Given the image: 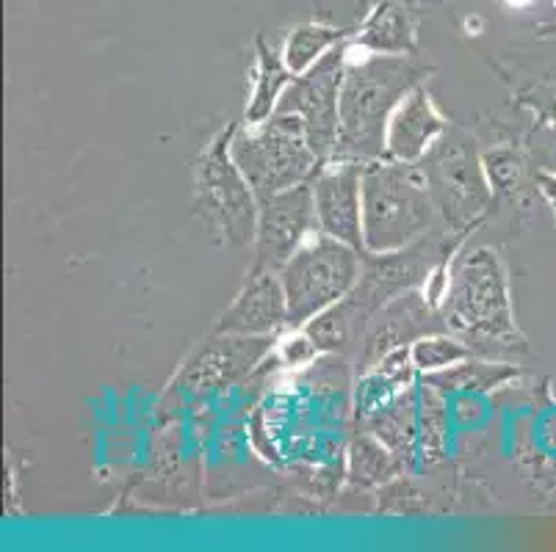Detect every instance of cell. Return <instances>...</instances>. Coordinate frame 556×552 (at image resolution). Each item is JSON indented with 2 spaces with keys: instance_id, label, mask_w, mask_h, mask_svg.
Returning a JSON list of instances; mask_svg holds the SVG:
<instances>
[{
  "instance_id": "cell-16",
  "label": "cell",
  "mask_w": 556,
  "mask_h": 552,
  "mask_svg": "<svg viewBox=\"0 0 556 552\" xmlns=\"http://www.w3.org/2000/svg\"><path fill=\"white\" fill-rule=\"evenodd\" d=\"M291 80H294V75L282 61V50H277L275 42H266V37H255V67H252V89L250 100H247L244 125H261V121L269 119Z\"/></svg>"
},
{
  "instance_id": "cell-12",
  "label": "cell",
  "mask_w": 556,
  "mask_h": 552,
  "mask_svg": "<svg viewBox=\"0 0 556 552\" xmlns=\"http://www.w3.org/2000/svg\"><path fill=\"white\" fill-rule=\"evenodd\" d=\"M288 329V298L280 271H250L214 334H247V337H275Z\"/></svg>"
},
{
  "instance_id": "cell-2",
  "label": "cell",
  "mask_w": 556,
  "mask_h": 552,
  "mask_svg": "<svg viewBox=\"0 0 556 552\" xmlns=\"http://www.w3.org/2000/svg\"><path fill=\"white\" fill-rule=\"evenodd\" d=\"M441 318L448 332L463 337L471 348L526 351V341L515 326L507 268L490 246L454 257Z\"/></svg>"
},
{
  "instance_id": "cell-17",
  "label": "cell",
  "mask_w": 556,
  "mask_h": 552,
  "mask_svg": "<svg viewBox=\"0 0 556 552\" xmlns=\"http://www.w3.org/2000/svg\"><path fill=\"white\" fill-rule=\"evenodd\" d=\"M416 398H418V464H421V467H432V464L446 459V439H448L446 393L434 387L429 378L418 376Z\"/></svg>"
},
{
  "instance_id": "cell-19",
  "label": "cell",
  "mask_w": 556,
  "mask_h": 552,
  "mask_svg": "<svg viewBox=\"0 0 556 552\" xmlns=\"http://www.w3.org/2000/svg\"><path fill=\"white\" fill-rule=\"evenodd\" d=\"M443 393H493L513 378H518V368L509 362H488V359H465L443 373L424 376Z\"/></svg>"
},
{
  "instance_id": "cell-1",
  "label": "cell",
  "mask_w": 556,
  "mask_h": 552,
  "mask_svg": "<svg viewBox=\"0 0 556 552\" xmlns=\"http://www.w3.org/2000/svg\"><path fill=\"white\" fill-rule=\"evenodd\" d=\"M429 73L432 67L413 59V53L386 55L363 50L361 59L349 55L341 86V130L332 161L371 164L386 158V133L393 111Z\"/></svg>"
},
{
  "instance_id": "cell-20",
  "label": "cell",
  "mask_w": 556,
  "mask_h": 552,
  "mask_svg": "<svg viewBox=\"0 0 556 552\" xmlns=\"http://www.w3.org/2000/svg\"><path fill=\"white\" fill-rule=\"evenodd\" d=\"M402 462L379 442L371 432H361L346 450V475L357 486L388 484L393 475L402 473Z\"/></svg>"
},
{
  "instance_id": "cell-27",
  "label": "cell",
  "mask_w": 556,
  "mask_h": 552,
  "mask_svg": "<svg viewBox=\"0 0 556 552\" xmlns=\"http://www.w3.org/2000/svg\"><path fill=\"white\" fill-rule=\"evenodd\" d=\"M316 3L327 12V9H330V3H343V0H316Z\"/></svg>"
},
{
  "instance_id": "cell-8",
  "label": "cell",
  "mask_w": 556,
  "mask_h": 552,
  "mask_svg": "<svg viewBox=\"0 0 556 552\" xmlns=\"http://www.w3.org/2000/svg\"><path fill=\"white\" fill-rule=\"evenodd\" d=\"M349 64V39L307 73L294 75L277 111L296 114L305 125L307 144L321 164H330L341 130V86Z\"/></svg>"
},
{
  "instance_id": "cell-26",
  "label": "cell",
  "mask_w": 556,
  "mask_h": 552,
  "mask_svg": "<svg viewBox=\"0 0 556 552\" xmlns=\"http://www.w3.org/2000/svg\"><path fill=\"white\" fill-rule=\"evenodd\" d=\"M509 7L513 9H523V7H529V3H532V0H507Z\"/></svg>"
},
{
  "instance_id": "cell-6",
  "label": "cell",
  "mask_w": 556,
  "mask_h": 552,
  "mask_svg": "<svg viewBox=\"0 0 556 552\" xmlns=\"http://www.w3.org/2000/svg\"><path fill=\"white\" fill-rule=\"evenodd\" d=\"M232 130L216 136L197 161L194 202L205 227L227 246L241 249L255 241L257 194L230 155Z\"/></svg>"
},
{
  "instance_id": "cell-11",
  "label": "cell",
  "mask_w": 556,
  "mask_h": 552,
  "mask_svg": "<svg viewBox=\"0 0 556 552\" xmlns=\"http://www.w3.org/2000/svg\"><path fill=\"white\" fill-rule=\"evenodd\" d=\"M275 337H247V334H216L200 348L189 368L180 376V387L186 393L205 395L214 389L230 387L247 373L255 371V364L275 354Z\"/></svg>"
},
{
  "instance_id": "cell-25",
  "label": "cell",
  "mask_w": 556,
  "mask_h": 552,
  "mask_svg": "<svg viewBox=\"0 0 556 552\" xmlns=\"http://www.w3.org/2000/svg\"><path fill=\"white\" fill-rule=\"evenodd\" d=\"M540 116L545 119V125L556 130V86L543 94V103H540Z\"/></svg>"
},
{
  "instance_id": "cell-10",
  "label": "cell",
  "mask_w": 556,
  "mask_h": 552,
  "mask_svg": "<svg viewBox=\"0 0 556 552\" xmlns=\"http://www.w3.org/2000/svg\"><path fill=\"white\" fill-rule=\"evenodd\" d=\"M363 166L355 161H330L313 177L318 232L366 252L363 243Z\"/></svg>"
},
{
  "instance_id": "cell-18",
  "label": "cell",
  "mask_w": 556,
  "mask_h": 552,
  "mask_svg": "<svg viewBox=\"0 0 556 552\" xmlns=\"http://www.w3.org/2000/svg\"><path fill=\"white\" fill-rule=\"evenodd\" d=\"M352 37V30L343 28V25L332 23H300L286 34V42H282V61L286 67L291 69V75H302L311 67H316L318 61L325 59L327 53L343 44Z\"/></svg>"
},
{
  "instance_id": "cell-9",
  "label": "cell",
  "mask_w": 556,
  "mask_h": 552,
  "mask_svg": "<svg viewBox=\"0 0 556 552\" xmlns=\"http://www.w3.org/2000/svg\"><path fill=\"white\" fill-rule=\"evenodd\" d=\"M318 230L313 180L257 200L255 262L252 271H280L307 235Z\"/></svg>"
},
{
  "instance_id": "cell-23",
  "label": "cell",
  "mask_w": 556,
  "mask_h": 552,
  "mask_svg": "<svg viewBox=\"0 0 556 552\" xmlns=\"http://www.w3.org/2000/svg\"><path fill=\"white\" fill-rule=\"evenodd\" d=\"M318 357H321V351L305 329H291V334H286L277 346V362L286 364V368H307Z\"/></svg>"
},
{
  "instance_id": "cell-28",
  "label": "cell",
  "mask_w": 556,
  "mask_h": 552,
  "mask_svg": "<svg viewBox=\"0 0 556 552\" xmlns=\"http://www.w3.org/2000/svg\"><path fill=\"white\" fill-rule=\"evenodd\" d=\"M554 7H556V0H554Z\"/></svg>"
},
{
  "instance_id": "cell-21",
  "label": "cell",
  "mask_w": 556,
  "mask_h": 552,
  "mask_svg": "<svg viewBox=\"0 0 556 552\" xmlns=\"http://www.w3.org/2000/svg\"><path fill=\"white\" fill-rule=\"evenodd\" d=\"M409 354H413V364L421 376H432V373H443L454 364L465 362V359L473 357V348L457 337L454 332H429L421 334L413 346H409Z\"/></svg>"
},
{
  "instance_id": "cell-15",
  "label": "cell",
  "mask_w": 556,
  "mask_h": 552,
  "mask_svg": "<svg viewBox=\"0 0 556 552\" xmlns=\"http://www.w3.org/2000/svg\"><path fill=\"white\" fill-rule=\"evenodd\" d=\"M379 442L386 445L404 470H409L418 462V398L416 384L404 387L402 393L379 409L371 420L363 423Z\"/></svg>"
},
{
  "instance_id": "cell-13",
  "label": "cell",
  "mask_w": 556,
  "mask_h": 552,
  "mask_svg": "<svg viewBox=\"0 0 556 552\" xmlns=\"http://www.w3.org/2000/svg\"><path fill=\"white\" fill-rule=\"evenodd\" d=\"M446 133L448 119L434 105L427 86H416L388 121L386 158L399 164H421Z\"/></svg>"
},
{
  "instance_id": "cell-24",
  "label": "cell",
  "mask_w": 556,
  "mask_h": 552,
  "mask_svg": "<svg viewBox=\"0 0 556 552\" xmlns=\"http://www.w3.org/2000/svg\"><path fill=\"white\" fill-rule=\"evenodd\" d=\"M538 191L543 194V200L548 202V207L554 210V216H556V171H540Z\"/></svg>"
},
{
  "instance_id": "cell-22",
  "label": "cell",
  "mask_w": 556,
  "mask_h": 552,
  "mask_svg": "<svg viewBox=\"0 0 556 552\" xmlns=\"http://www.w3.org/2000/svg\"><path fill=\"white\" fill-rule=\"evenodd\" d=\"M482 166L493 194L495 191H515L520 185V171H523V164H520V158L513 150L484 152Z\"/></svg>"
},
{
  "instance_id": "cell-3",
  "label": "cell",
  "mask_w": 556,
  "mask_h": 552,
  "mask_svg": "<svg viewBox=\"0 0 556 552\" xmlns=\"http://www.w3.org/2000/svg\"><path fill=\"white\" fill-rule=\"evenodd\" d=\"M441 216L421 164L379 158L363 166V243L371 255L432 235Z\"/></svg>"
},
{
  "instance_id": "cell-4",
  "label": "cell",
  "mask_w": 556,
  "mask_h": 552,
  "mask_svg": "<svg viewBox=\"0 0 556 552\" xmlns=\"http://www.w3.org/2000/svg\"><path fill=\"white\" fill-rule=\"evenodd\" d=\"M230 155L257 200L311 182L325 166L307 144L300 116L286 111H275L261 125L232 130Z\"/></svg>"
},
{
  "instance_id": "cell-7",
  "label": "cell",
  "mask_w": 556,
  "mask_h": 552,
  "mask_svg": "<svg viewBox=\"0 0 556 552\" xmlns=\"http://www.w3.org/2000/svg\"><path fill=\"white\" fill-rule=\"evenodd\" d=\"M421 169L429 180L438 216L446 224V232L468 235L493 202V189H490L482 155L473 141L448 130L421 161Z\"/></svg>"
},
{
  "instance_id": "cell-5",
  "label": "cell",
  "mask_w": 556,
  "mask_h": 552,
  "mask_svg": "<svg viewBox=\"0 0 556 552\" xmlns=\"http://www.w3.org/2000/svg\"><path fill=\"white\" fill-rule=\"evenodd\" d=\"M361 271V249L318 230L307 235V241L280 268L288 298V329H302L318 312L343 301L355 291Z\"/></svg>"
},
{
  "instance_id": "cell-14",
  "label": "cell",
  "mask_w": 556,
  "mask_h": 552,
  "mask_svg": "<svg viewBox=\"0 0 556 552\" xmlns=\"http://www.w3.org/2000/svg\"><path fill=\"white\" fill-rule=\"evenodd\" d=\"M349 42L368 53L407 55L418 44V17L404 0H377L361 25L352 30Z\"/></svg>"
}]
</instances>
